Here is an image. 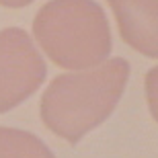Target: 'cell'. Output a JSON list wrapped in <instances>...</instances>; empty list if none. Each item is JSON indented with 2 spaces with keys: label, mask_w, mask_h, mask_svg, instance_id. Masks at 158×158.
<instances>
[{
  "label": "cell",
  "mask_w": 158,
  "mask_h": 158,
  "mask_svg": "<svg viewBox=\"0 0 158 158\" xmlns=\"http://www.w3.org/2000/svg\"><path fill=\"white\" fill-rule=\"evenodd\" d=\"M129 78V64L113 58L86 72L56 76L41 97V121L49 131L78 144L117 107Z\"/></svg>",
  "instance_id": "cell-1"
},
{
  "label": "cell",
  "mask_w": 158,
  "mask_h": 158,
  "mask_svg": "<svg viewBox=\"0 0 158 158\" xmlns=\"http://www.w3.org/2000/svg\"><path fill=\"white\" fill-rule=\"evenodd\" d=\"M33 35L60 68L101 66L113 47L105 10L94 0H49L33 21Z\"/></svg>",
  "instance_id": "cell-2"
},
{
  "label": "cell",
  "mask_w": 158,
  "mask_h": 158,
  "mask_svg": "<svg viewBox=\"0 0 158 158\" xmlns=\"http://www.w3.org/2000/svg\"><path fill=\"white\" fill-rule=\"evenodd\" d=\"M47 66L21 27L0 31V113L29 99L43 84Z\"/></svg>",
  "instance_id": "cell-3"
},
{
  "label": "cell",
  "mask_w": 158,
  "mask_h": 158,
  "mask_svg": "<svg viewBox=\"0 0 158 158\" xmlns=\"http://www.w3.org/2000/svg\"><path fill=\"white\" fill-rule=\"evenodd\" d=\"M121 39L142 56L158 60V0H107Z\"/></svg>",
  "instance_id": "cell-4"
},
{
  "label": "cell",
  "mask_w": 158,
  "mask_h": 158,
  "mask_svg": "<svg viewBox=\"0 0 158 158\" xmlns=\"http://www.w3.org/2000/svg\"><path fill=\"white\" fill-rule=\"evenodd\" d=\"M0 158H56L37 135L0 125Z\"/></svg>",
  "instance_id": "cell-5"
},
{
  "label": "cell",
  "mask_w": 158,
  "mask_h": 158,
  "mask_svg": "<svg viewBox=\"0 0 158 158\" xmlns=\"http://www.w3.org/2000/svg\"><path fill=\"white\" fill-rule=\"evenodd\" d=\"M146 99L152 117L158 121V66L146 72Z\"/></svg>",
  "instance_id": "cell-6"
},
{
  "label": "cell",
  "mask_w": 158,
  "mask_h": 158,
  "mask_svg": "<svg viewBox=\"0 0 158 158\" xmlns=\"http://www.w3.org/2000/svg\"><path fill=\"white\" fill-rule=\"evenodd\" d=\"M33 0H0V4L6 6V8H25L29 6Z\"/></svg>",
  "instance_id": "cell-7"
}]
</instances>
